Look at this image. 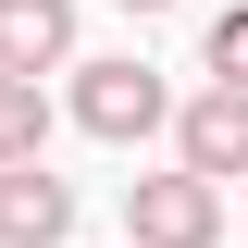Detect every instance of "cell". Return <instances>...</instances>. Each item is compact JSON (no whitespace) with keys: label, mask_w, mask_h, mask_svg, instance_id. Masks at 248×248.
<instances>
[{"label":"cell","mask_w":248,"mask_h":248,"mask_svg":"<svg viewBox=\"0 0 248 248\" xmlns=\"http://www.w3.org/2000/svg\"><path fill=\"white\" fill-rule=\"evenodd\" d=\"M124 13H174V0H124Z\"/></svg>","instance_id":"8"},{"label":"cell","mask_w":248,"mask_h":248,"mask_svg":"<svg viewBox=\"0 0 248 248\" xmlns=\"http://www.w3.org/2000/svg\"><path fill=\"white\" fill-rule=\"evenodd\" d=\"M62 75H75V124L112 137V149H137L149 124H174V87H161L137 50H112V62H62Z\"/></svg>","instance_id":"2"},{"label":"cell","mask_w":248,"mask_h":248,"mask_svg":"<svg viewBox=\"0 0 248 248\" xmlns=\"http://www.w3.org/2000/svg\"><path fill=\"white\" fill-rule=\"evenodd\" d=\"M0 161H50V87L0 75Z\"/></svg>","instance_id":"6"},{"label":"cell","mask_w":248,"mask_h":248,"mask_svg":"<svg viewBox=\"0 0 248 248\" xmlns=\"http://www.w3.org/2000/svg\"><path fill=\"white\" fill-rule=\"evenodd\" d=\"M199 50H211V87H248V0H236V13H211Z\"/></svg>","instance_id":"7"},{"label":"cell","mask_w":248,"mask_h":248,"mask_svg":"<svg viewBox=\"0 0 248 248\" xmlns=\"http://www.w3.org/2000/svg\"><path fill=\"white\" fill-rule=\"evenodd\" d=\"M75 236V186L50 161H0V248H62Z\"/></svg>","instance_id":"4"},{"label":"cell","mask_w":248,"mask_h":248,"mask_svg":"<svg viewBox=\"0 0 248 248\" xmlns=\"http://www.w3.org/2000/svg\"><path fill=\"white\" fill-rule=\"evenodd\" d=\"M75 62V0H0V75H62Z\"/></svg>","instance_id":"5"},{"label":"cell","mask_w":248,"mask_h":248,"mask_svg":"<svg viewBox=\"0 0 248 248\" xmlns=\"http://www.w3.org/2000/svg\"><path fill=\"white\" fill-rule=\"evenodd\" d=\"M236 211H248V174H236Z\"/></svg>","instance_id":"9"},{"label":"cell","mask_w":248,"mask_h":248,"mask_svg":"<svg viewBox=\"0 0 248 248\" xmlns=\"http://www.w3.org/2000/svg\"><path fill=\"white\" fill-rule=\"evenodd\" d=\"M124 248H223V186L211 174H124Z\"/></svg>","instance_id":"1"},{"label":"cell","mask_w":248,"mask_h":248,"mask_svg":"<svg viewBox=\"0 0 248 248\" xmlns=\"http://www.w3.org/2000/svg\"><path fill=\"white\" fill-rule=\"evenodd\" d=\"M174 161L186 174H211V186H236L248 174V87H199L174 112Z\"/></svg>","instance_id":"3"}]
</instances>
